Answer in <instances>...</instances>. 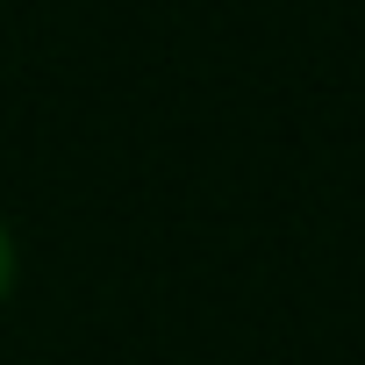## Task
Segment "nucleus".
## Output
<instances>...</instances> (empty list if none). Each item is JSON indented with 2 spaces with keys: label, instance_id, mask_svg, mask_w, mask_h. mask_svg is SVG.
Instances as JSON below:
<instances>
[{
  "label": "nucleus",
  "instance_id": "obj_1",
  "mask_svg": "<svg viewBox=\"0 0 365 365\" xmlns=\"http://www.w3.org/2000/svg\"><path fill=\"white\" fill-rule=\"evenodd\" d=\"M15 272H22V251H15V230L0 222V301L15 294Z\"/></svg>",
  "mask_w": 365,
  "mask_h": 365
}]
</instances>
